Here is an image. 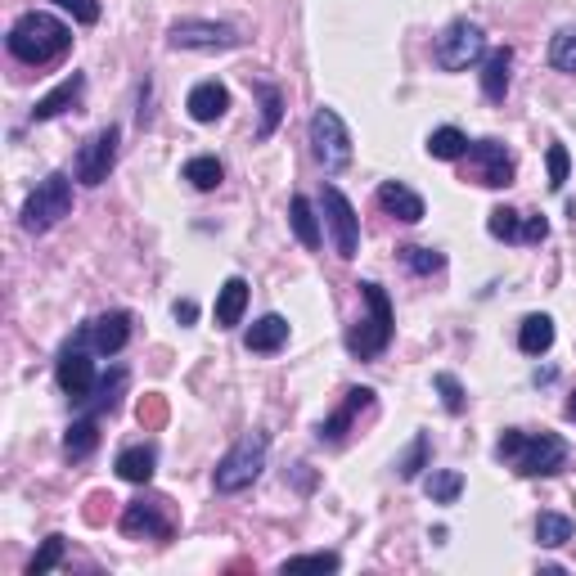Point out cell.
I'll use <instances>...</instances> for the list:
<instances>
[{"instance_id": "6da1fadb", "label": "cell", "mask_w": 576, "mask_h": 576, "mask_svg": "<svg viewBox=\"0 0 576 576\" xmlns=\"http://www.w3.org/2000/svg\"><path fill=\"white\" fill-rule=\"evenodd\" d=\"M495 459L509 464L522 477H549L567 464V441L558 432H522V428H504L495 441Z\"/></svg>"}, {"instance_id": "7a4b0ae2", "label": "cell", "mask_w": 576, "mask_h": 576, "mask_svg": "<svg viewBox=\"0 0 576 576\" xmlns=\"http://www.w3.org/2000/svg\"><path fill=\"white\" fill-rule=\"evenodd\" d=\"M5 45H9V54H14L18 63H27V68H45V63H54L59 54H68L72 27L59 23L54 14L32 9V14H23L14 27H9Z\"/></svg>"}, {"instance_id": "3957f363", "label": "cell", "mask_w": 576, "mask_h": 576, "mask_svg": "<svg viewBox=\"0 0 576 576\" xmlns=\"http://www.w3.org/2000/svg\"><path fill=\"white\" fill-rule=\"evenodd\" d=\"M261 468H266V432H243V437L221 455V464L212 468V486L221 495H234V491L257 482Z\"/></svg>"}, {"instance_id": "277c9868", "label": "cell", "mask_w": 576, "mask_h": 576, "mask_svg": "<svg viewBox=\"0 0 576 576\" xmlns=\"http://www.w3.org/2000/svg\"><path fill=\"white\" fill-rule=\"evenodd\" d=\"M356 288H360V302L369 306V315L347 333V351L369 360V356H378V351H387V342H392V302H387V293L374 279H365V284H356Z\"/></svg>"}, {"instance_id": "5b68a950", "label": "cell", "mask_w": 576, "mask_h": 576, "mask_svg": "<svg viewBox=\"0 0 576 576\" xmlns=\"http://www.w3.org/2000/svg\"><path fill=\"white\" fill-rule=\"evenodd\" d=\"M72 212V180L63 171H50L41 185L32 189V198L23 203V230L27 234H45Z\"/></svg>"}, {"instance_id": "8992f818", "label": "cell", "mask_w": 576, "mask_h": 576, "mask_svg": "<svg viewBox=\"0 0 576 576\" xmlns=\"http://www.w3.org/2000/svg\"><path fill=\"white\" fill-rule=\"evenodd\" d=\"M311 153L324 171H342L351 162V131L333 108H315L311 117Z\"/></svg>"}, {"instance_id": "52a82bcc", "label": "cell", "mask_w": 576, "mask_h": 576, "mask_svg": "<svg viewBox=\"0 0 576 576\" xmlns=\"http://www.w3.org/2000/svg\"><path fill=\"white\" fill-rule=\"evenodd\" d=\"M122 531L131 540H171L176 536V518H171V500L162 495H140L122 509Z\"/></svg>"}, {"instance_id": "ba28073f", "label": "cell", "mask_w": 576, "mask_h": 576, "mask_svg": "<svg viewBox=\"0 0 576 576\" xmlns=\"http://www.w3.org/2000/svg\"><path fill=\"white\" fill-rule=\"evenodd\" d=\"M437 68L446 72H464L468 63H477L486 54V32L477 23H468V18H459V23H450L446 32L437 36Z\"/></svg>"}, {"instance_id": "9c48e42d", "label": "cell", "mask_w": 576, "mask_h": 576, "mask_svg": "<svg viewBox=\"0 0 576 576\" xmlns=\"http://www.w3.org/2000/svg\"><path fill=\"white\" fill-rule=\"evenodd\" d=\"M468 176L464 180H473V185H486V189H504V185H513V153L504 149L500 140H477V144H468Z\"/></svg>"}, {"instance_id": "30bf717a", "label": "cell", "mask_w": 576, "mask_h": 576, "mask_svg": "<svg viewBox=\"0 0 576 576\" xmlns=\"http://www.w3.org/2000/svg\"><path fill=\"white\" fill-rule=\"evenodd\" d=\"M167 41L176 50H234L243 41L230 23H207V18H180L167 27Z\"/></svg>"}, {"instance_id": "8fae6325", "label": "cell", "mask_w": 576, "mask_h": 576, "mask_svg": "<svg viewBox=\"0 0 576 576\" xmlns=\"http://www.w3.org/2000/svg\"><path fill=\"white\" fill-rule=\"evenodd\" d=\"M72 342L86 347V351H95V356H117V351L131 342V315L126 311L95 315V320H86L77 333H72Z\"/></svg>"}, {"instance_id": "7c38bea8", "label": "cell", "mask_w": 576, "mask_h": 576, "mask_svg": "<svg viewBox=\"0 0 576 576\" xmlns=\"http://www.w3.org/2000/svg\"><path fill=\"white\" fill-rule=\"evenodd\" d=\"M320 207H324V221H329V230H333V248H338V257H342V261H351V257H356V248H360V221H356V207L347 203V194H342L338 185H324Z\"/></svg>"}, {"instance_id": "4fadbf2b", "label": "cell", "mask_w": 576, "mask_h": 576, "mask_svg": "<svg viewBox=\"0 0 576 576\" xmlns=\"http://www.w3.org/2000/svg\"><path fill=\"white\" fill-rule=\"evenodd\" d=\"M95 351H86V347H77V342H68L63 347V356H59V365H54V378H59V387H63V396L68 401H77V405H86L90 401V392H95Z\"/></svg>"}, {"instance_id": "5bb4252c", "label": "cell", "mask_w": 576, "mask_h": 576, "mask_svg": "<svg viewBox=\"0 0 576 576\" xmlns=\"http://www.w3.org/2000/svg\"><path fill=\"white\" fill-rule=\"evenodd\" d=\"M117 140H122V131H117V126H104V131H95L86 144H81V153H77L81 185H104L113 162H117Z\"/></svg>"}, {"instance_id": "9a60e30c", "label": "cell", "mask_w": 576, "mask_h": 576, "mask_svg": "<svg viewBox=\"0 0 576 576\" xmlns=\"http://www.w3.org/2000/svg\"><path fill=\"white\" fill-rule=\"evenodd\" d=\"M369 405H374V392H369V387H351V392H347V401H342L338 410H333L329 419L320 423V441H329V446H338V441H342V432H347L351 423H356V414H360V410H369Z\"/></svg>"}, {"instance_id": "2e32d148", "label": "cell", "mask_w": 576, "mask_h": 576, "mask_svg": "<svg viewBox=\"0 0 576 576\" xmlns=\"http://www.w3.org/2000/svg\"><path fill=\"white\" fill-rule=\"evenodd\" d=\"M185 108H189V117L194 122H221L225 117V108H230V90L221 86V81H198L194 90H189V99H185Z\"/></svg>"}, {"instance_id": "e0dca14e", "label": "cell", "mask_w": 576, "mask_h": 576, "mask_svg": "<svg viewBox=\"0 0 576 576\" xmlns=\"http://www.w3.org/2000/svg\"><path fill=\"white\" fill-rule=\"evenodd\" d=\"M378 207H383L387 216H396V221H405V225L423 221V198L414 194L410 185H401V180H383V185H378Z\"/></svg>"}, {"instance_id": "ac0fdd59", "label": "cell", "mask_w": 576, "mask_h": 576, "mask_svg": "<svg viewBox=\"0 0 576 576\" xmlns=\"http://www.w3.org/2000/svg\"><path fill=\"white\" fill-rule=\"evenodd\" d=\"M81 90H86V77H81V72H72V77H63L59 86L50 90V95H41V99H36V108H32V122H50V117L68 113V108L81 99Z\"/></svg>"}, {"instance_id": "d6986e66", "label": "cell", "mask_w": 576, "mask_h": 576, "mask_svg": "<svg viewBox=\"0 0 576 576\" xmlns=\"http://www.w3.org/2000/svg\"><path fill=\"white\" fill-rule=\"evenodd\" d=\"M248 311V279H225L221 293H216V329H234Z\"/></svg>"}, {"instance_id": "ffe728a7", "label": "cell", "mask_w": 576, "mask_h": 576, "mask_svg": "<svg viewBox=\"0 0 576 576\" xmlns=\"http://www.w3.org/2000/svg\"><path fill=\"white\" fill-rule=\"evenodd\" d=\"M509 68H513L509 45H500V50L486 54V63H482V95L491 99V104H500V99L509 95Z\"/></svg>"}, {"instance_id": "44dd1931", "label": "cell", "mask_w": 576, "mask_h": 576, "mask_svg": "<svg viewBox=\"0 0 576 576\" xmlns=\"http://www.w3.org/2000/svg\"><path fill=\"white\" fill-rule=\"evenodd\" d=\"M153 468H158V450H153V446H126L122 455H117V477H122V482L149 486Z\"/></svg>"}, {"instance_id": "7402d4cb", "label": "cell", "mask_w": 576, "mask_h": 576, "mask_svg": "<svg viewBox=\"0 0 576 576\" xmlns=\"http://www.w3.org/2000/svg\"><path fill=\"white\" fill-rule=\"evenodd\" d=\"M248 351H261V356H270V351H279L288 342V320L284 315H261L257 324L248 329Z\"/></svg>"}, {"instance_id": "603a6c76", "label": "cell", "mask_w": 576, "mask_h": 576, "mask_svg": "<svg viewBox=\"0 0 576 576\" xmlns=\"http://www.w3.org/2000/svg\"><path fill=\"white\" fill-rule=\"evenodd\" d=\"M288 221H293V234H297V243H302V248H320V243H324L320 216H315L311 198H302V194H297L293 203H288Z\"/></svg>"}, {"instance_id": "cb8c5ba5", "label": "cell", "mask_w": 576, "mask_h": 576, "mask_svg": "<svg viewBox=\"0 0 576 576\" xmlns=\"http://www.w3.org/2000/svg\"><path fill=\"white\" fill-rule=\"evenodd\" d=\"M518 347H522V356H545V351L554 347V320H549V315H527V320L518 324Z\"/></svg>"}, {"instance_id": "d4e9b609", "label": "cell", "mask_w": 576, "mask_h": 576, "mask_svg": "<svg viewBox=\"0 0 576 576\" xmlns=\"http://www.w3.org/2000/svg\"><path fill=\"white\" fill-rule=\"evenodd\" d=\"M95 446H99V423H95V414H86V419L68 423V432H63V455H68V459H86Z\"/></svg>"}, {"instance_id": "484cf974", "label": "cell", "mask_w": 576, "mask_h": 576, "mask_svg": "<svg viewBox=\"0 0 576 576\" xmlns=\"http://www.w3.org/2000/svg\"><path fill=\"white\" fill-rule=\"evenodd\" d=\"M428 153L437 162H459L468 153V135L459 131V126H437V131L428 135Z\"/></svg>"}, {"instance_id": "4316f807", "label": "cell", "mask_w": 576, "mask_h": 576, "mask_svg": "<svg viewBox=\"0 0 576 576\" xmlns=\"http://www.w3.org/2000/svg\"><path fill=\"white\" fill-rule=\"evenodd\" d=\"M185 180H189L194 189H203V194H207V189H216V185L225 180L221 158H212V153H203V158H189V162H185Z\"/></svg>"}, {"instance_id": "83f0119b", "label": "cell", "mask_w": 576, "mask_h": 576, "mask_svg": "<svg viewBox=\"0 0 576 576\" xmlns=\"http://www.w3.org/2000/svg\"><path fill=\"white\" fill-rule=\"evenodd\" d=\"M572 518H567V513H540L536 518V540L545 549H558V545H567V540H572Z\"/></svg>"}, {"instance_id": "f1b7e54d", "label": "cell", "mask_w": 576, "mask_h": 576, "mask_svg": "<svg viewBox=\"0 0 576 576\" xmlns=\"http://www.w3.org/2000/svg\"><path fill=\"white\" fill-rule=\"evenodd\" d=\"M122 387H126V369H113V374H104L95 383V396H90V410L95 414H104V410H117V396H122Z\"/></svg>"}, {"instance_id": "f546056e", "label": "cell", "mask_w": 576, "mask_h": 576, "mask_svg": "<svg viewBox=\"0 0 576 576\" xmlns=\"http://www.w3.org/2000/svg\"><path fill=\"white\" fill-rule=\"evenodd\" d=\"M401 261H405V270H410V275H441V270H446V257H441L437 248H401Z\"/></svg>"}, {"instance_id": "4dcf8cb0", "label": "cell", "mask_w": 576, "mask_h": 576, "mask_svg": "<svg viewBox=\"0 0 576 576\" xmlns=\"http://www.w3.org/2000/svg\"><path fill=\"white\" fill-rule=\"evenodd\" d=\"M428 455H432V441L419 432V437L410 441V450H405V455H401V464H396V473H401V482H414V477H419L423 468H428Z\"/></svg>"}, {"instance_id": "1f68e13d", "label": "cell", "mask_w": 576, "mask_h": 576, "mask_svg": "<svg viewBox=\"0 0 576 576\" xmlns=\"http://www.w3.org/2000/svg\"><path fill=\"white\" fill-rule=\"evenodd\" d=\"M423 491H428L432 504H455L459 491H464V477H459V473H428Z\"/></svg>"}, {"instance_id": "d6a6232c", "label": "cell", "mask_w": 576, "mask_h": 576, "mask_svg": "<svg viewBox=\"0 0 576 576\" xmlns=\"http://www.w3.org/2000/svg\"><path fill=\"white\" fill-rule=\"evenodd\" d=\"M486 230H491V239H522V212H513V207H495L491 216H486Z\"/></svg>"}, {"instance_id": "836d02e7", "label": "cell", "mask_w": 576, "mask_h": 576, "mask_svg": "<svg viewBox=\"0 0 576 576\" xmlns=\"http://www.w3.org/2000/svg\"><path fill=\"white\" fill-rule=\"evenodd\" d=\"M549 63L558 72H576V27H563V32L549 41Z\"/></svg>"}, {"instance_id": "e575fe53", "label": "cell", "mask_w": 576, "mask_h": 576, "mask_svg": "<svg viewBox=\"0 0 576 576\" xmlns=\"http://www.w3.org/2000/svg\"><path fill=\"white\" fill-rule=\"evenodd\" d=\"M63 549H68V545H63V536H50V540H45V545L32 554V563H27V576H41V572H50V567H59V563H63Z\"/></svg>"}, {"instance_id": "d590c367", "label": "cell", "mask_w": 576, "mask_h": 576, "mask_svg": "<svg viewBox=\"0 0 576 576\" xmlns=\"http://www.w3.org/2000/svg\"><path fill=\"white\" fill-rule=\"evenodd\" d=\"M342 558L338 554H297L284 563V572H338Z\"/></svg>"}, {"instance_id": "8d00e7d4", "label": "cell", "mask_w": 576, "mask_h": 576, "mask_svg": "<svg viewBox=\"0 0 576 576\" xmlns=\"http://www.w3.org/2000/svg\"><path fill=\"white\" fill-rule=\"evenodd\" d=\"M261 95V135H275L279 117H284V104H279V90L275 86H257Z\"/></svg>"}, {"instance_id": "74e56055", "label": "cell", "mask_w": 576, "mask_h": 576, "mask_svg": "<svg viewBox=\"0 0 576 576\" xmlns=\"http://www.w3.org/2000/svg\"><path fill=\"white\" fill-rule=\"evenodd\" d=\"M432 387L441 392V405H446V414H464V387H459L455 374H437V378H432Z\"/></svg>"}, {"instance_id": "f35d334b", "label": "cell", "mask_w": 576, "mask_h": 576, "mask_svg": "<svg viewBox=\"0 0 576 576\" xmlns=\"http://www.w3.org/2000/svg\"><path fill=\"white\" fill-rule=\"evenodd\" d=\"M545 162H549V189H563V185H567V171H572V158H567V149H563V144H549Z\"/></svg>"}, {"instance_id": "ab89813d", "label": "cell", "mask_w": 576, "mask_h": 576, "mask_svg": "<svg viewBox=\"0 0 576 576\" xmlns=\"http://www.w3.org/2000/svg\"><path fill=\"white\" fill-rule=\"evenodd\" d=\"M59 9H68L72 18H77L81 27H90V23H99V0H54Z\"/></svg>"}, {"instance_id": "60d3db41", "label": "cell", "mask_w": 576, "mask_h": 576, "mask_svg": "<svg viewBox=\"0 0 576 576\" xmlns=\"http://www.w3.org/2000/svg\"><path fill=\"white\" fill-rule=\"evenodd\" d=\"M140 423H144V428H162V423H167V401H162V396H144V401H140Z\"/></svg>"}, {"instance_id": "b9f144b4", "label": "cell", "mask_w": 576, "mask_h": 576, "mask_svg": "<svg viewBox=\"0 0 576 576\" xmlns=\"http://www.w3.org/2000/svg\"><path fill=\"white\" fill-rule=\"evenodd\" d=\"M549 239V221L540 212L522 216V243H545Z\"/></svg>"}, {"instance_id": "7bdbcfd3", "label": "cell", "mask_w": 576, "mask_h": 576, "mask_svg": "<svg viewBox=\"0 0 576 576\" xmlns=\"http://www.w3.org/2000/svg\"><path fill=\"white\" fill-rule=\"evenodd\" d=\"M171 315H176V320H180V324H194L198 306H194V302H189V297H185V302H176V306H171Z\"/></svg>"}, {"instance_id": "ee69618b", "label": "cell", "mask_w": 576, "mask_h": 576, "mask_svg": "<svg viewBox=\"0 0 576 576\" xmlns=\"http://www.w3.org/2000/svg\"><path fill=\"white\" fill-rule=\"evenodd\" d=\"M567 419H576V392H572V401H567Z\"/></svg>"}]
</instances>
